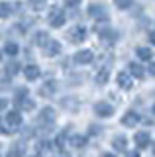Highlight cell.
<instances>
[{
  "mask_svg": "<svg viewBox=\"0 0 155 157\" xmlns=\"http://www.w3.org/2000/svg\"><path fill=\"white\" fill-rule=\"evenodd\" d=\"M28 2H30V6L33 10H41V8H45L47 0H28Z\"/></svg>",
  "mask_w": 155,
  "mask_h": 157,
  "instance_id": "27",
  "label": "cell"
},
{
  "mask_svg": "<svg viewBox=\"0 0 155 157\" xmlns=\"http://www.w3.org/2000/svg\"><path fill=\"white\" fill-rule=\"evenodd\" d=\"M132 2L134 0H114L116 8H120V10H128L130 6H132Z\"/></svg>",
  "mask_w": 155,
  "mask_h": 157,
  "instance_id": "26",
  "label": "cell"
},
{
  "mask_svg": "<svg viewBox=\"0 0 155 157\" xmlns=\"http://www.w3.org/2000/svg\"><path fill=\"white\" fill-rule=\"evenodd\" d=\"M149 41H151L153 45H155V32H151V33H149Z\"/></svg>",
  "mask_w": 155,
  "mask_h": 157,
  "instance_id": "33",
  "label": "cell"
},
{
  "mask_svg": "<svg viewBox=\"0 0 155 157\" xmlns=\"http://www.w3.org/2000/svg\"><path fill=\"white\" fill-rule=\"evenodd\" d=\"M55 90H57V82L55 81H47V82H43V85H41L40 94L41 96H53V94H55Z\"/></svg>",
  "mask_w": 155,
  "mask_h": 157,
  "instance_id": "16",
  "label": "cell"
},
{
  "mask_svg": "<svg viewBox=\"0 0 155 157\" xmlns=\"http://www.w3.org/2000/svg\"><path fill=\"white\" fill-rule=\"evenodd\" d=\"M0 59H2V51H0Z\"/></svg>",
  "mask_w": 155,
  "mask_h": 157,
  "instance_id": "36",
  "label": "cell"
},
{
  "mask_svg": "<svg viewBox=\"0 0 155 157\" xmlns=\"http://www.w3.org/2000/svg\"><path fill=\"white\" fill-rule=\"evenodd\" d=\"M69 39L73 43H83L85 39H86V29L83 26H75V28H71V32H69Z\"/></svg>",
  "mask_w": 155,
  "mask_h": 157,
  "instance_id": "6",
  "label": "cell"
},
{
  "mask_svg": "<svg viewBox=\"0 0 155 157\" xmlns=\"http://www.w3.org/2000/svg\"><path fill=\"white\" fill-rule=\"evenodd\" d=\"M55 118H57L55 110H53V108H49V106H45V108L40 112L37 120H40V124H43V126H51L53 122H55Z\"/></svg>",
  "mask_w": 155,
  "mask_h": 157,
  "instance_id": "3",
  "label": "cell"
},
{
  "mask_svg": "<svg viewBox=\"0 0 155 157\" xmlns=\"http://www.w3.org/2000/svg\"><path fill=\"white\" fill-rule=\"evenodd\" d=\"M79 4H81V0H65V6H69V8H75Z\"/></svg>",
  "mask_w": 155,
  "mask_h": 157,
  "instance_id": "29",
  "label": "cell"
},
{
  "mask_svg": "<svg viewBox=\"0 0 155 157\" xmlns=\"http://www.w3.org/2000/svg\"><path fill=\"white\" fill-rule=\"evenodd\" d=\"M6 122H8V126H10V132L18 130V128L22 126V114H20L18 110H12V112H8V116H6Z\"/></svg>",
  "mask_w": 155,
  "mask_h": 157,
  "instance_id": "8",
  "label": "cell"
},
{
  "mask_svg": "<svg viewBox=\"0 0 155 157\" xmlns=\"http://www.w3.org/2000/svg\"><path fill=\"white\" fill-rule=\"evenodd\" d=\"M41 49H43V55H45V57H55V55L61 53V43L55 41V39H49Z\"/></svg>",
  "mask_w": 155,
  "mask_h": 157,
  "instance_id": "4",
  "label": "cell"
},
{
  "mask_svg": "<svg viewBox=\"0 0 155 157\" xmlns=\"http://www.w3.org/2000/svg\"><path fill=\"white\" fill-rule=\"evenodd\" d=\"M116 81H118V86L120 88H124V90H130V88L134 86V82H132V77L128 75V73H118V77H116Z\"/></svg>",
  "mask_w": 155,
  "mask_h": 157,
  "instance_id": "14",
  "label": "cell"
},
{
  "mask_svg": "<svg viewBox=\"0 0 155 157\" xmlns=\"http://www.w3.org/2000/svg\"><path fill=\"white\" fill-rule=\"evenodd\" d=\"M116 39H118V33L114 32V29L110 28H104L102 32H100V41L104 43V45H114Z\"/></svg>",
  "mask_w": 155,
  "mask_h": 157,
  "instance_id": "9",
  "label": "cell"
},
{
  "mask_svg": "<svg viewBox=\"0 0 155 157\" xmlns=\"http://www.w3.org/2000/svg\"><path fill=\"white\" fill-rule=\"evenodd\" d=\"M24 75H26L28 81H37L40 75H41V71H40V67H37V65L30 63V65H26V69H24Z\"/></svg>",
  "mask_w": 155,
  "mask_h": 157,
  "instance_id": "13",
  "label": "cell"
},
{
  "mask_svg": "<svg viewBox=\"0 0 155 157\" xmlns=\"http://www.w3.org/2000/svg\"><path fill=\"white\" fill-rule=\"evenodd\" d=\"M16 102H18V106H20L22 112H32V110H36V100H32L28 94L22 96V98H16Z\"/></svg>",
  "mask_w": 155,
  "mask_h": 157,
  "instance_id": "11",
  "label": "cell"
},
{
  "mask_svg": "<svg viewBox=\"0 0 155 157\" xmlns=\"http://www.w3.org/2000/svg\"><path fill=\"white\" fill-rule=\"evenodd\" d=\"M94 114L100 118H110L114 114V108L110 106V102H96L94 104Z\"/></svg>",
  "mask_w": 155,
  "mask_h": 157,
  "instance_id": "5",
  "label": "cell"
},
{
  "mask_svg": "<svg viewBox=\"0 0 155 157\" xmlns=\"http://www.w3.org/2000/svg\"><path fill=\"white\" fill-rule=\"evenodd\" d=\"M135 55L142 59V61H149V59L153 57V53H151V49H147V47H138L135 49Z\"/></svg>",
  "mask_w": 155,
  "mask_h": 157,
  "instance_id": "19",
  "label": "cell"
},
{
  "mask_svg": "<svg viewBox=\"0 0 155 157\" xmlns=\"http://www.w3.org/2000/svg\"><path fill=\"white\" fill-rule=\"evenodd\" d=\"M149 75L155 77V63H151V65H149Z\"/></svg>",
  "mask_w": 155,
  "mask_h": 157,
  "instance_id": "30",
  "label": "cell"
},
{
  "mask_svg": "<svg viewBox=\"0 0 155 157\" xmlns=\"http://www.w3.org/2000/svg\"><path fill=\"white\" fill-rule=\"evenodd\" d=\"M4 51H6L8 53V55H16V53H18V43H14V41H8L6 43V45H4Z\"/></svg>",
  "mask_w": 155,
  "mask_h": 157,
  "instance_id": "23",
  "label": "cell"
},
{
  "mask_svg": "<svg viewBox=\"0 0 155 157\" xmlns=\"http://www.w3.org/2000/svg\"><path fill=\"white\" fill-rule=\"evenodd\" d=\"M24 153H26V149H24L22 145H14L10 149V155H24Z\"/></svg>",
  "mask_w": 155,
  "mask_h": 157,
  "instance_id": "28",
  "label": "cell"
},
{
  "mask_svg": "<svg viewBox=\"0 0 155 157\" xmlns=\"http://www.w3.org/2000/svg\"><path fill=\"white\" fill-rule=\"evenodd\" d=\"M134 141H135V145H138L139 149H143V147H147L151 144V136H149L147 132H135Z\"/></svg>",
  "mask_w": 155,
  "mask_h": 157,
  "instance_id": "10",
  "label": "cell"
},
{
  "mask_svg": "<svg viewBox=\"0 0 155 157\" xmlns=\"http://www.w3.org/2000/svg\"><path fill=\"white\" fill-rule=\"evenodd\" d=\"M112 147L116 151H120V153H126V151H128V137L126 136H116L114 141H112Z\"/></svg>",
  "mask_w": 155,
  "mask_h": 157,
  "instance_id": "15",
  "label": "cell"
},
{
  "mask_svg": "<svg viewBox=\"0 0 155 157\" xmlns=\"http://www.w3.org/2000/svg\"><path fill=\"white\" fill-rule=\"evenodd\" d=\"M6 106H8V102L4 100V98H0V110H4V108H6Z\"/></svg>",
  "mask_w": 155,
  "mask_h": 157,
  "instance_id": "31",
  "label": "cell"
},
{
  "mask_svg": "<svg viewBox=\"0 0 155 157\" xmlns=\"http://www.w3.org/2000/svg\"><path fill=\"white\" fill-rule=\"evenodd\" d=\"M153 114H155V104H153Z\"/></svg>",
  "mask_w": 155,
  "mask_h": 157,
  "instance_id": "35",
  "label": "cell"
},
{
  "mask_svg": "<svg viewBox=\"0 0 155 157\" xmlns=\"http://www.w3.org/2000/svg\"><path fill=\"white\" fill-rule=\"evenodd\" d=\"M93 59H94V53L90 51V49H79L77 55H75V61L79 63V65H89Z\"/></svg>",
  "mask_w": 155,
  "mask_h": 157,
  "instance_id": "7",
  "label": "cell"
},
{
  "mask_svg": "<svg viewBox=\"0 0 155 157\" xmlns=\"http://www.w3.org/2000/svg\"><path fill=\"white\" fill-rule=\"evenodd\" d=\"M153 155H155V144H153Z\"/></svg>",
  "mask_w": 155,
  "mask_h": 157,
  "instance_id": "34",
  "label": "cell"
},
{
  "mask_svg": "<svg viewBox=\"0 0 155 157\" xmlns=\"http://www.w3.org/2000/svg\"><path fill=\"white\" fill-rule=\"evenodd\" d=\"M49 151H51V141H40L37 153H49Z\"/></svg>",
  "mask_w": 155,
  "mask_h": 157,
  "instance_id": "25",
  "label": "cell"
},
{
  "mask_svg": "<svg viewBox=\"0 0 155 157\" xmlns=\"http://www.w3.org/2000/svg\"><path fill=\"white\" fill-rule=\"evenodd\" d=\"M98 132H100L98 126H90V134H98Z\"/></svg>",
  "mask_w": 155,
  "mask_h": 157,
  "instance_id": "32",
  "label": "cell"
},
{
  "mask_svg": "<svg viewBox=\"0 0 155 157\" xmlns=\"http://www.w3.org/2000/svg\"><path fill=\"white\" fill-rule=\"evenodd\" d=\"M10 14H12L10 2H0V18H10Z\"/></svg>",
  "mask_w": 155,
  "mask_h": 157,
  "instance_id": "21",
  "label": "cell"
},
{
  "mask_svg": "<svg viewBox=\"0 0 155 157\" xmlns=\"http://www.w3.org/2000/svg\"><path fill=\"white\" fill-rule=\"evenodd\" d=\"M130 73H132L134 77H138V78H143V75H145L143 67L139 65V63H135V61H132V63H130Z\"/></svg>",
  "mask_w": 155,
  "mask_h": 157,
  "instance_id": "17",
  "label": "cell"
},
{
  "mask_svg": "<svg viewBox=\"0 0 155 157\" xmlns=\"http://www.w3.org/2000/svg\"><path fill=\"white\" fill-rule=\"evenodd\" d=\"M65 24V12L61 8H51L49 10V26L51 28H61Z\"/></svg>",
  "mask_w": 155,
  "mask_h": 157,
  "instance_id": "2",
  "label": "cell"
},
{
  "mask_svg": "<svg viewBox=\"0 0 155 157\" xmlns=\"http://www.w3.org/2000/svg\"><path fill=\"white\" fill-rule=\"evenodd\" d=\"M18 71H20V65H18L16 61H12V63H8V65H6V75L14 77V75H16Z\"/></svg>",
  "mask_w": 155,
  "mask_h": 157,
  "instance_id": "24",
  "label": "cell"
},
{
  "mask_svg": "<svg viewBox=\"0 0 155 157\" xmlns=\"http://www.w3.org/2000/svg\"><path fill=\"white\" fill-rule=\"evenodd\" d=\"M47 41H49V36H47L45 32H37V36H36V43H37V45L43 47Z\"/></svg>",
  "mask_w": 155,
  "mask_h": 157,
  "instance_id": "22",
  "label": "cell"
},
{
  "mask_svg": "<svg viewBox=\"0 0 155 157\" xmlns=\"http://www.w3.org/2000/svg\"><path fill=\"white\" fill-rule=\"evenodd\" d=\"M138 122H139V114H138V112H134V110L126 112V114L122 116V124H124L126 128H134V126H138Z\"/></svg>",
  "mask_w": 155,
  "mask_h": 157,
  "instance_id": "12",
  "label": "cell"
},
{
  "mask_svg": "<svg viewBox=\"0 0 155 157\" xmlns=\"http://www.w3.org/2000/svg\"><path fill=\"white\" fill-rule=\"evenodd\" d=\"M108 77H110V69L108 67H102L98 73H96V82H98V85H106Z\"/></svg>",
  "mask_w": 155,
  "mask_h": 157,
  "instance_id": "18",
  "label": "cell"
},
{
  "mask_svg": "<svg viewBox=\"0 0 155 157\" xmlns=\"http://www.w3.org/2000/svg\"><path fill=\"white\" fill-rule=\"evenodd\" d=\"M69 144H71L73 147H77V149H83V147L86 145V137H85V136H73Z\"/></svg>",
  "mask_w": 155,
  "mask_h": 157,
  "instance_id": "20",
  "label": "cell"
},
{
  "mask_svg": "<svg viewBox=\"0 0 155 157\" xmlns=\"http://www.w3.org/2000/svg\"><path fill=\"white\" fill-rule=\"evenodd\" d=\"M89 16L96 20V22H104V20H108V12H106L104 6H100V4H90L89 6Z\"/></svg>",
  "mask_w": 155,
  "mask_h": 157,
  "instance_id": "1",
  "label": "cell"
}]
</instances>
